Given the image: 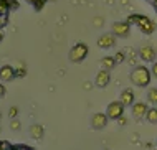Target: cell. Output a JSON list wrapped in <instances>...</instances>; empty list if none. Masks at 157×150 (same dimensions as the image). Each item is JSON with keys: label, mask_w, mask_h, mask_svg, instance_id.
<instances>
[{"label": "cell", "mask_w": 157, "mask_h": 150, "mask_svg": "<svg viewBox=\"0 0 157 150\" xmlns=\"http://www.w3.org/2000/svg\"><path fill=\"white\" fill-rule=\"evenodd\" d=\"M126 21H127V23H131V25H137V28L141 30L144 35H152L154 30H155V23L149 18V17H146V15L132 13V15L127 17Z\"/></svg>", "instance_id": "6da1fadb"}, {"label": "cell", "mask_w": 157, "mask_h": 150, "mask_svg": "<svg viewBox=\"0 0 157 150\" xmlns=\"http://www.w3.org/2000/svg\"><path fill=\"white\" fill-rule=\"evenodd\" d=\"M116 45V35L114 33H104L98 38V46L103 50H109Z\"/></svg>", "instance_id": "8992f818"}, {"label": "cell", "mask_w": 157, "mask_h": 150, "mask_svg": "<svg viewBox=\"0 0 157 150\" xmlns=\"http://www.w3.org/2000/svg\"><path fill=\"white\" fill-rule=\"evenodd\" d=\"M101 64H103V68H104V69H113V68L114 66H116V59H114V56H104L103 59H101Z\"/></svg>", "instance_id": "4fadbf2b"}, {"label": "cell", "mask_w": 157, "mask_h": 150, "mask_svg": "<svg viewBox=\"0 0 157 150\" xmlns=\"http://www.w3.org/2000/svg\"><path fill=\"white\" fill-rule=\"evenodd\" d=\"M146 119L151 124H157V107H151V109H147Z\"/></svg>", "instance_id": "9a60e30c"}, {"label": "cell", "mask_w": 157, "mask_h": 150, "mask_svg": "<svg viewBox=\"0 0 157 150\" xmlns=\"http://www.w3.org/2000/svg\"><path fill=\"white\" fill-rule=\"evenodd\" d=\"M88 45H84V43H76L73 48L70 50V61L73 63H81L84 58L88 56Z\"/></svg>", "instance_id": "3957f363"}, {"label": "cell", "mask_w": 157, "mask_h": 150, "mask_svg": "<svg viewBox=\"0 0 157 150\" xmlns=\"http://www.w3.org/2000/svg\"><path fill=\"white\" fill-rule=\"evenodd\" d=\"M108 114H103V112H98L91 117V126L93 129H96V130H101V129H104L106 126H108Z\"/></svg>", "instance_id": "ba28073f"}, {"label": "cell", "mask_w": 157, "mask_h": 150, "mask_svg": "<svg viewBox=\"0 0 157 150\" xmlns=\"http://www.w3.org/2000/svg\"><path fill=\"white\" fill-rule=\"evenodd\" d=\"M139 56H141V59L146 61V63H154L155 56H157V51L152 48V46L146 45V46H142V48L139 50Z\"/></svg>", "instance_id": "52a82bcc"}, {"label": "cell", "mask_w": 157, "mask_h": 150, "mask_svg": "<svg viewBox=\"0 0 157 150\" xmlns=\"http://www.w3.org/2000/svg\"><path fill=\"white\" fill-rule=\"evenodd\" d=\"M18 150H32V148H28V147H18Z\"/></svg>", "instance_id": "d4e9b609"}, {"label": "cell", "mask_w": 157, "mask_h": 150, "mask_svg": "<svg viewBox=\"0 0 157 150\" xmlns=\"http://www.w3.org/2000/svg\"><path fill=\"white\" fill-rule=\"evenodd\" d=\"M109 81H111V74H109V71L108 69H101L99 73L96 74V79H94V83L98 88H106V86L109 84Z\"/></svg>", "instance_id": "30bf717a"}, {"label": "cell", "mask_w": 157, "mask_h": 150, "mask_svg": "<svg viewBox=\"0 0 157 150\" xmlns=\"http://www.w3.org/2000/svg\"><path fill=\"white\" fill-rule=\"evenodd\" d=\"M124 104H122L121 101H114L111 104L108 106V109H106V114H108L109 119H113V121H117V119L121 117L122 114H124Z\"/></svg>", "instance_id": "277c9868"}, {"label": "cell", "mask_w": 157, "mask_h": 150, "mask_svg": "<svg viewBox=\"0 0 157 150\" xmlns=\"http://www.w3.org/2000/svg\"><path fill=\"white\" fill-rule=\"evenodd\" d=\"M5 96V88H3V84H0V97Z\"/></svg>", "instance_id": "44dd1931"}, {"label": "cell", "mask_w": 157, "mask_h": 150, "mask_svg": "<svg viewBox=\"0 0 157 150\" xmlns=\"http://www.w3.org/2000/svg\"><path fill=\"white\" fill-rule=\"evenodd\" d=\"M151 73H152V76H155V78H157V61H154V64H152Z\"/></svg>", "instance_id": "ac0fdd59"}, {"label": "cell", "mask_w": 157, "mask_h": 150, "mask_svg": "<svg viewBox=\"0 0 157 150\" xmlns=\"http://www.w3.org/2000/svg\"><path fill=\"white\" fill-rule=\"evenodd\" d=\"M114 59H116V63H119V61H122V59H124V53H117L116 56H114Z\"/></svg>", "instance_id": "d6986e66"}, {"label": "cell", "mask_w": 157, "mask_h": 150, "mask_svg": "<svg viewBox=\"0 0 157 150\" xmlns=\"http://www.w3.org/2000/svg\"><path fill=\"white\" fill-rule=\"evenodd\" d=\"M18 127H20L18 121H15V119H13V121H12V129H18Z\"/></svg>", "instance_id": "ffe728a7"}, {"label": "cell", "mask_w": 157, "mask_h": 150, "mask_svg": "<svg viewBox=\"0 0 157 150\" xmlns=\"http://www.w3.org/2000/svg\"><path fill=\"white\" fill-rule=\"evenodd\" d=\"M30 135L33 137V139H41V137H43V127L38 126V124L32 126L30 127Z\"/></svg>", "instance_id": "5bb4252c"}, {"label": "cell", "mask_w": 157, "mask_h": 150, "mask_svg": "<svg viewBox=\"0 0 157 150\" xmlns=\"http://www.w3.org/2000/svg\"><path fill=\"white\" fill-rule=\"evenodd\" d=\"M0 150H5V142H0Z\"/></svg>", "instance_id": "cb8c5ba5"}, {"label": "cell", "mask_w": 157, "mask_h": 150, "mask_svg": "<svg viewBox=\"0 0 157 150\" xmlns=\"http://www.w3.org/2000/svg\"><path fill=\"white\" fill-rule=\"evenodd\" d=\"M0 38H2V35H0Z\"/></svg>", "instance_id": "4316f807"}, {"label": "cell", "mask_w": 157, "mask_h": 150, "mask_svg": "<svg viewBox=\"0 0 157 150\" xmlns=\"http://www.w3.org/2000/svg\"><path fill=\"white\" fill-rule=\"evenodd\" d=\"M113 33L119 38H127L131 33V23H127V21H116V23H113Z\"/></svg>", "instance_id": "5b68a950"}, {"label": "cell", "mask_w": 157, "mask_h": 150, "mask_svg": "<svg viewBox=\"0 0 157 150\" xmlns=\"http://www.w3.org/2000/svg\"><path fill=\"white\" fill-rule=\"evenodd\" d=\"M151 79H152V73L146 66H136L132 69V73H131L132 84L139 86V88H147L151 84Z\"/></svg>", "instance_id": "7a4b0ae2"}, {"label": "cell", "mask_w": 157, "mask_h": 150, "mask_svg": "<svg viewBox=\"0 0 157 150\" xmlns=\"http://www.w3.org/2000/svg\"><path fill=\"white\" fill-rule=\"evenodd\" d=\"M0 117H2V114H0Z\"/></svg>", "instance_id": "484cf974"}, {"label": "cell", "mask_w": 157, "mask_h": 150, "mask_svg": "<svg viewBox=\"0 0 157 150\" xmlns=\"http://www.w3.org/2000/svg\"><path fill=\"white\" fill-rule=\"evenodd\" d=\"M124 106H132L134 104V92L132 89H124L121 92V99H119Z\"/></svg>", "instance_id": "7c38bea8"}, {"label": "cell", "mask_w": 157, "mask_h": 150, "mask_svg": "<svg viewBox=\"0 0 157 150\" xmlns=\"http://www.w3.org/2000/svg\"><path fill=\"white\" fill-rule=\"evenodd\" d=\"M147 109H149V106L144 104V102H134V104L131 106V111H132V115H134L136 119H142V117H146Z\"/></svg>", "instance_id": "9c48e42d"}, {"label": "cell", "mask_w": 157, "mask_h": 150, "mask_svg": "<svg viewBox=\"0 0 157 150\" xmlns=\"http://www.w3.org/2000/svg\"><path fill=\"white\" fill-rule=\"evenodd\" d=\"M117 121H119V124H121V126H124V124H126V119H122V115H121L119 119H117Z\"/></svg>", "instance_id": "603a6c76"}, {"label": "cell", "mask_w": 157, "mask_h": 150, "mask_svg": "<svg viewBox=\"0 0 157 150\" xmlns=\"http://www.w3.org/2000/svg\"><path fill=\"white\" fill-rule=\"evenodd\" d=\"M28 3H32L35 7V10H41V7L45 5V0H27Z\"/></svg>", "instance_id": "e0dca14e"}, {"label": "cell", "mask_w": 157, "mask_h": 150, "mask_svg": "<svg viewBox=\"0 0 157 150\" xmlns=\"http://www.w3.org/2000/svg\"><path fill=\"white\" fill-rule=\"evenodd\" d=\"M147 101L151 104H157V88H151L147 91Z\"/></svg>", "instance_id": "2e32d148"}, {"label": "cell", "mask_w": 157, "mask_h": 150, "mask_svg": "<svg viewBox=\"0 0 157 150\" xmlns=\"http://www.w3.org/2000/svg\"><path fill=\"white\" fill-rule=\"evenodd\" d=\"M17 71L12 66H2L0 68V79L2 81H12L15 78Z\"/></svg>", "instance_id": "8fae6325"}, {"label": "cell", "mask_w": 157, "mask_h": 150, "mask_svg": "<svg viewBox=\"0 0 157 150\" xmlns=\"http://www.w3.org/2000/svg\"><path fill=\"white\" fill-rule=\"evenodd\" d=\"M15 114H17V109H15V107H12V109H10V115H12V117H13Z\"/></svg>", "instance_id": "7402d4cb"}]
</instances>
